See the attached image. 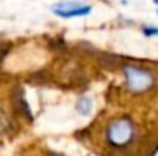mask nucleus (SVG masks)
<instances>
[{
	"instance_id": "7ed1b4c3",
	"label": "nucleus",
	"mask_w": 158,
	"mask_h": 156,
	"mask_svg": "<svg viewBox=\"0 0 158 156\" xmlns=\"http://www.w3.org/2000/svg\"><path fill=\"white\" fill-rule=\"evenodd\" d=\"M25 86L15 75L0 72V144L12 142L32 126Z\"/></svg>"
},
{
	"instance_id": "39448f33",
	"label": "nucleus",
	"mask_w": 158,
	"mask_h": 156,
	"mask_svg": "<svg viewBox=\"0 0 158 156\" xmlns=\"http://www.w3.org/2000/svg\"><path fill=\"white\" fill-rule=\"evenodd\" d=\"M88 5H80V3H60L55 6V14L69 17V15H80V14H88L89 12Z\"/></svg>"
},
{
	"instance_id": "423d86ee",
	"label": "nucleus",
	"mask_w": 158,
	"mask_h": 156,
	"mask_svg": "<svg viewBox=\"0 0 158 156\" xmlns=\"http://www.w3.org/2000/svg\"><path fill=\"white\" fill-rule=\"evenodd\" d=\"M9 51H11V43L6 42V40H2V38H0V69H2L3 61H5L6 55L9 54Z\"/></svg>"
},
{
	"instance_id": "f257e3e1",
	"label": "nucleus",
	"mask_w": 158,
	"mask_h": 156,
	"mask_svg": "<svg viewBox=\"0 0 158 156\" xmlns=\"http://www.w3.org/2000/svg\"><path fill=\"white\" fill-rule=\"evenodd\" d=\"M75 138L97 156H155L158 110L105 109Z\"/></svg>"
},
{
	"instance_id": "f03ea898",
	"label": "nucleus",
	"mask_w": 158,
	"mask_h": 156,
	"mask_svg": "<svg viewBox=\"0 0 158 156\" xmlns=\"http://www.w3.org/2000/svg\"><path fill=\"white\" fill-rule=\"evenodd\" d=\"M103 70L114 80L105 90L107 107L158 110V60L103 54Z\"/></svg>"
},
{
	"instance_id": "20e7f679",
	"label": "nucleus",
	"mask_w": 158,
	"mask_h": 156,
	"mask_svg": "<svg viewBox=\"0 0 158 156\" xmlns=\"http://www.w3.org/2000/svg\"><path fill=\"white\" fill-rule=\"evenodd\" d=\"M17 156H66L61 152L54 150L52 147L43 144V142H29L23 146L19 152Z\"/></svg>"
}]
</instances>
